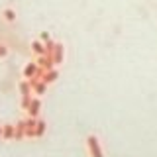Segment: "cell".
I'll use <instances>...</instances> for the list:
<instances>
[{
  "label": "cell",
  "mask_w": 157,
  "mask_h": 157,
  "mask_svg": "<svg viewBox=\"0 0 157 157\" xmlns=\"http://www.w3.org/2000/svg\"><path fill=\"white\" fill-rule=\"evenodd\" d=\"M2 14H4V18H6V22H16V12H14L12 8H6Z\"/></svg>",
  "instance_id": "12"
},
{
  "label": "cell",
  "mask_w": 157,
  "mask_h": 157,
  "mask_svg": "<svg viewBox=\"0 0 157 157\" xmlns=\"http://www.w3.org/2000/svg\"><path fill=\"white\" fill-rule=\"evenodd\" d=\"M37 120H39V118H32V116H28V118H26V137H36V126H37Z\"/></svg>",
  "instance_id": "5"
},
{
  "label": "cell",
  "mask_w": 157,
  "mask_h": 157,
  "mask_svg": "<svg viewBox=\"0 0 157 157\" xmlns=\"http://www.w3.org/2000/svg\"><path fill=\"white\" fill-rule=\"evenodd\" d=\"M29 85H32V88H33V94H37V96H43L47 92V85L41 81V78H32Z\"/></svg>",
  "instance_id": "3"
},
{
  "label": "cell",
  "mask_w": 157,
  "mask_h": 157,
  "mask_svg": "<svg viewBox=\"0 0 157 157\" xmlns=\"http://www.w3.org/2000/svg\"><path fill=\"white\" fill-rule=\"evenodd\" d=\"M14 136H16V126L14 124H4V134H2V140L6 141H12Z\"/></svg>",
  "instance_id": "9"
},
{
  "label": "cell",
  "mask_w": 157,
  "mask_h": 157,
  "mask_svg": "<svg viewBox=\"0 0 157 157\" xmlns=\"http://www.w3.org/2000/svg\"><path fill=\"white\" fill-rule=\"evenodd\" d=\"M53 59H55V65H63V59H65V47L63 43H57L53 49Z\"/></svg>",
  "instance_id": "6"
},
{
  "label": "cell",
  "mask_w": 157,
  "mask_h": 157,
  "mask_svg": "<svg viewBox=\"0 0 157 157\" xmlns=\"http://www.w3.org/2000/svg\"><path fill=\"white\" fill-rule=\"evenodd\" d=\"M86 147H88V155L90 157H104L102 153V147H100V141H98L96 136H88L86 137Z\"/></svg>",
  "instance_id": "1"
},
{
  "label": "cell",
  "mask_w": 157,
  "mask_h": 157,
  "mask_svg": "<svg viewBox=\"0 0 157 157\" xmlns=\"http://www.w3.org/2000/svg\"><path fill=\"white\" fill-rule=\"evenodd\" d=\"M37 65L43 69V71H51V69H55V59H53V53H45V55H39L37 57Z\"/></svg>",
  "instance_id": "2"
},
{
  "label": "cell",
  "mask_w": 157,
  "mask_h": 157,
  "mask_svg": "<svg viewBox=\"0 0 157 157\" xmlns=\"http://www.w3.org/2000/svg\"><path fill=\"white\" fill-rule=\"evenodd\" d=\"M47 130V122L45 120H37V126H36V137H43Z\"/></svg>",
  "instance_id": "11"
},
{
  "label": "cell",
  "mask_w": 157,
  "mask_h": 157,
  "mask_svg": "<svg viewBox=\"0 0 157 157\" xmlns=\"http://www.w3.org/2000/svg\"><path fill=\"white\" fill-rule=\"evenodd\" d=\"M32 51L36 53L37 57H39V55H45V53H47V49H45V43H43L41 39H33V41H32Z\"/></svg>",
  "instance_id": "7"
},
{
  "label": "cell",
  "mask_w": 157,
  "mask_h": 157,
  "mask_svg": "<svg viewBox=\"0 0 157 157\" xmlns=\"http://www.w3.org/2000/svg\"><path fill=\"white\" fill-rule=\"evenodd\" d=\"M39 108H41V100H39L37 96H33L32 98V102H29V106H28V116H32V118H37L39 116Z\"/></svg>",
  "instance_id": "4"
},
{
  "label": "cell",
  "mask_w": 157,
  "mask_h": 157,
  "mask_svg": "<svg viewBox=\"0 0 157 157\" xmlns=\"http://www.w3.org/2000/svg\"><path fill=\"white\" fill-rule=\"evenodd\" d=\"M8 55V47L4 43H0V57H6Z\"/></svg>",
  "instance_id": "14"
},
{
  "label": "cell",
  "mask_w": 157,
  "mask_h": 157,
  "mask_svg": "<svg viewBox=\"0 0 157 157\" xmlns=\"http://www.w3.org/2000/svg\"><path fill=\"white\" fill-rule=\"evenodd\" d=\"M26 137V120H20L16 124V136H14V140H24Z\"/></svg>",
  "instance_id": "10"
},
{
  "label": "cell",
  "mask_w": 157,
  "mask_h": 157,
  "mask_svg": "<svg viewBox=\"0 0 157 157\" xmlns=\"http://www.w3.org/2000/svg\"><path fill=\"white\" fill-rule=\"evenodd\" d=\"M39 39H41L43 43H47L49 39H51V36H49V32H41V36H39Z\"/></svg>",
  "instance_id": "13"
},
{
  "label": "cell",
  "mask_w": 157,
  "mask_h": 157,
  "mask_svg": "<svg viewBox=\"0 0 157 157\" xmlns=\"http://www.w3.org/2000/svg\"><path fill=\"white\" fill-rule=\"evenodd\" d=\"M57 78H59V71H57V69H51V71H45V73H43L41 81L45 82V85H51V82H55Z\"/></svg>",
  "instance_id": "8"
},
{
  "label": "cell",
  "mask_w": 157,
  "mask_h": 157,
  "mask_svg": "<svg viewBox=\"0 0 157 157\" xmlns=\"http://www.w3.org/2000/svg\"><path fill=\"white\" fill-rule=\"evenodd\" d=\"M2 134H4V126H0V137H2Z\"/></svg>",
  "instance_id": "15"
}]
</instances>
